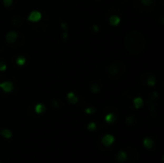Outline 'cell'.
Wrapping results in <instances>:
<instances>
[{"label": "cell", "mask_w": 164, "mask_h": 163, "mask_svg": "<svg viewBox=\"0 0 164 163\" xmlns=\"http://www.w3.org/2000/svg\"><path fill=\"white\" fill-rule=\"evenodd\" d=\"M125 45L132 54H139L145 48V39L138 32H131L125 37Z\"/></svg>", "instance_id": "6da1fadb"}, {"label": "cell", "mask_w": 164, "mask_h": 163, "mask_svg": "<svg viewBox=\"0 0 164 163\" xmlns=\"http://www.w3.org/2000/svg\"><path fill=\"white\" fill-rule=\"evenodd\" d=\"M41 13L38 12V11H33L29 13L28 16V20L31 21V22H37L41 19Z\"/></svg>", "instance_id": "7a4b0ae2"}, {"label": "cell", "mask_w": 164, "mask_h": 163, "mask_svg": "<svg viewBox=\"0 0 164 163\" xmlns=\"http://www.w3.org/2000/svg\"><path fill=\"white\" fill-rule=\"evenodd\" d=\"M0 88L6 93H10L13 89V84L12 81H3V83H0Z\"/></svg>", "instance_id": "3957f363"}, {"label": "cell", "mask_w": 164, "mask_h": 163, "mask_svg": "<svg viewBox=\"0 0 164 163\" xmlns=\"http://www.w3.org/2000/svg\"><path fill=\"white\" fill-rule=\"evenodd\" d=\"M17 37H18V35H17L16 32L15 31L9 32L8 34L6 35V41L8 42V43H13V42H16V40H17Z\"/></svg>", "instance_id": "277c9868"}, {"label": "cell", "mask_w": 164, "mask_h": 163, "mask_svg": "<svg viewBox=\"0 0 164 163\" xmlns=\"http://www.w3.org/2000/svg\"><path fill=\"white\" fill-rule=\"evenodd\" d=\"M102 142L105 146H110L114 142V136L111 134H106L105 136L102 138Z\"/></svg>", "instance_id": "5b68a950"}, {"label": "cell", "mask_w": 164, "mask_h": 163, "mask_svg": "<svg viewBox=\"0 0 164 163\" xmlns=\"http://www.w3.org/2000/svg\"><path fill=\"white\" fill-rule=\"evenodd\" d=\"M66 99H67V101H68L70 104H72V105L77 104L78 101H79V99H78V97L75 95L74 92H68L67 95H66Z\"/></svg>", "instance_id": "8992f818"}, {"label": "cell", "mask_w": 164, "mask_h": 163, "mask_svg": "<svg viewBox=\"0 0 164 163\" xmlns=\"http://www.w3.org/2000/svg\"><path fill=\"white\" fill-rule=\"evenodd\" d=\"M109 22L111 26H118L121 22V19H120L119 16H111L109 19Z\"/></svg>", "instance_id": "52a82bcc"}, {"label": "cell", "mask_w": 164, "mask_h": 163, "mask_svg": "<svg viewBox=\"0 0 164 163\" xmlns=\"http://www.w3.org/2000/svg\"><path fill=\"white\" fill-rule=\"evenodd\" d=\"M133 106L135 108H140L143 106V99L141 97H135L133 99Z\"/></svg>", "instance_id": "ba28073f"}, {"label": "cell", "mask_w": 164, "mask_h": 163, "mask_svg": "<svg viewBox=\"0 0 164 163\" xmlns=\"http://www.w3.org/2000/svg\"><path fill=\"white\" fill-rule=\"evenodd\" d=\"M108 72H109V74H110V75H115V74L118 73V67H117L116 64H110V65H109V67H108Z\"/></svg>", "instance_id": "9c48e42d"}, {"label": "cell", "mask_w": 164, "mask_h": 163, "mask_svg": "<svg viewBox=\"0 0 164 163\" xmlns=\"http://www.w3.org/2000/svg\"><path fill=\"white\" fill-rule=\"evenodd\" d=\"M116 158L119 162H124V161L127 159V154L125 153L124 151H121V152H119L118 155H116Z\"/></svg>", "instance_id": "30bf717a"}, {"label": "cell", "mask_w": 164, "mask_h": 163, "mask_svg": "<svg viewBox=\"0 0 164 163\" xmlns=\"http://www.w3.org/2000/svg\"><path fill=\"white\" fill-rule=\"evenodd\" d=\"M143 145H144V147L147 148V149H151V148L153 147V141L151 139V138L146 137L145 139L143 140Z\"/></svg>", "instance_id": "8fae6325"}, {"label": "cell", "mask_w": 164, "mask_h": 163, "mask_svg": "<svg viewBox=\"0 0 164 163\" xmlns=\"http://www.w3.org/2000/svg\"><path fill=\"white\" fill-rule=\"evenodd\" d=\"M35 111L37 113V114H40L45 111V106L43 104H37L36 107H35Z\"/></svg>", "instance_id": "7c38bea8"}, {"label": "cell", "mask_w": 164, "mask_h": 163, "mask_svg": "<svg viewBox=\"0 0 164 163\" xmlns=\"http://www.w3.org/2000/svg\"><path fill=\"white\" fill-rule=\"evenodd\" d=\"M105 120H106L107 123L111 124L115 121V116H114L113 113H109V114H107V115L105 116Z\"/></svg>", "instance_id": "4fadbf2b"}, {"label": "cell", "mask_w": 164, "mask_h": 163, "mask_svg": "<svg viewBox=\"0 0 164 163\" xmlns=\"http://www.w3.org/2000/svg\"><path fill=\"white\" fill-rule=\"evenodd\" d=\"M0 133H1V135H2L3 137H5V138H11L12 137V132L8 129L2 130V131L0 132Z\"/></svg>", "instance_id": "5bb4252c"}, {"label": "cell", "mask_w": 164, "mask_h": 163, "mask_svg": "<svg viewBox=\"0 0 164 163\" xmlns=\"http://www.w3.org/2000/svg\"><path fill=\"white\" fill-rule=\"evenodd\" d=\"M156 78H155V76H153V75H151V76H149L148 78H147V84L150 85V87H155V84H156Z\"/></svg>", "instance_id": "9a60e30c"}, {"label": "cell", "mask_w": 164, "mask_h": 163, "mask_svg": "<svg viewBox=\"0 0 164 163\" xmlns=\"http://www.w3.org/2000/svg\"><path fill=\"white\" fill-rule=\"evenodd\" d=\"M90 90H91L92 93H97V92H99V90H100V87H99V84H95V83L91 84V85H90Z\"/></svg>", "instance_id": "2e32d148"}, {"label": "cell", "mask_w": 164, "mask_h": 163, "mask_svg": "<svg viewBox=\"0 0 164 163\" xmlns=\"http://www.w3.org/2000/svg\"><path fill=\"white\" fill-rule=\"evenodd\" d=\"M25 63H26V59L24 58V57H18V58L16 59V64L18 66L24 65Z\"/></svg>", "instance_id": "e0dca14e"}, {"label": "cell", "mask_w": 164, "mask_h": 163, "mask_svg": "<svg viewBox=\"0 0 164 163\" xmlns=\"http://www.w3.org/2000/svg\"><path fill=\"white\" fill-rule=\"evenodd\" d=\"M95 108H92V107H90V108H85V113H88V114H92V113L95 112Z\"/></svg>", "instance_id": "ac0fdd59"}, {"label": "cell", "mask_w": 164, "mask_h": 163, "mask_svg": "<svg viewBox=\"0 0 164 163\" xmlns=\"http://www.w3.org/2000/svg\"><path fill=\"white\" fill-rule=\"evenodd\" d=\"M96 127H97L96 126V124L92 122V123H89L88 125V130H89V131H95Z\"/></svg>", "instance_id": "d6986e66"}, {"label": "cell", "mask_w": 164, "mask_h": 163, "mask_svg": "<svg viewBox=\"0 0 164 163\" xmlns=\"http://www.w3.org/2000/svg\"><path fill=\"white\" fill-rule=\"evenodd\" d=\"M126 122H127L128 125H132V124H133V122H134V117H133V116H129L127 118V120H126Z\"/></svg>", "instance_id": "ffe728a7"}, {"label": "cell", "mask_w": 164, "mask_h": 163, "mask_svg": "<svg viewBox=\"0 0 164 163\" xmlns=\"http://www.w3.org/2000/svg\"><path fill=\"white\" fill-rule=\"evenodd\" d=\"M141 2H142L143 5L150 6V5H152V4H153V0H141Z\"/></svg>", "instance_id": "44dd1931"}, {"label": "cell", "mask_w": 164, "mask_h": 163, "mask_svg": "<svg viewBox=\"0 0 164 163\" xmlns=\"http://www.w3.org/2000/svg\"><path fill=\"white\" fill-rule=\"evenodd\" d=\"M3 4L6 7H10L13 4V0H3Z\"/></svg>", "instance_id": "7402d4cb"}, {"label": "cell", "mask_w": 164, "mask_h": 163, "mask_svg": "<svg viewBox=\"0 0 164 163\" xmlns=\"http://www.w3.org/2000/svg\"><path fill=\"white\" fill-rule=\"evenodd\" d=\"M7 70V65L4 63H0V71H6Z\"/></svg>", "instance_id": "603a6c76"}, {"label": "cell", "mask_w": 164, "mask_h": 163, "mask_svg": "<svg viewBox=\"0 0 164 163\" xmlns=\"http://www.w3.org/2000/svg\"><path fill=\"white\" fill-rule=\"evenodd\" d=\"M61 28H62V29L64 30V31H66V32H67V24H66V22H61Z\"/></svg>", "instance_id": "cb8c5ba5"}, {"label": "cell", "mask_w": 164, "mask_h": 163, "mask_svg": "<svg viewBox=\"0 0 164 163\" xmlns=\"http://www.w3.org/2000/svg\"><path fill=\"white\" fill-rule=\"evenodd\" d=\"M92 30H93V32H94V33H98L99 32V27H98V25H93L92 26Z\"/></svg>", "instance_id": "d4e9b609"}, {"label": "cell", "mask_w": 164, "mask_h": 163, "mask_svg": "<svg viewBox=\"0 0 164 163\" xmlns=\"http://www.w3.org/2000/svg\"><path fill=\"white\" fill-rule=\"evenodd\" d=\"M62 40H64V41L67 40V32H66V31H64V34H62Z\"/></svg>", "instance_id": "484cf974"}, {"label": "cell", "mask_w": 164, "mask_h": 163, "mask_svg": "<svg viewBox=\"0 0 164 163\" xmlns=\"http://www.w3.org/2000/svg\"><path fill=\"white\" fill-rule=\"evenodd\" d=\"M53 106L55 107V108H58V107H59V103L57 102L56 100H53Z\"/></svg>", "instance_id": "4316f807"}, {"label": "cell", "mask_w": 164, "mask_h": 163, "mask_svg": "<svg viewBox=\"0 0 164 163\" xmlns=\"http://www.w3.org/2000/svg\"><path fill=\"white\" fill-rule=\"evenodd\" d=\"M0 163H2V162H0Z\"/></svg>", "instance_id": "83f0119b"}]
</instances>
